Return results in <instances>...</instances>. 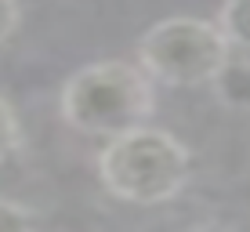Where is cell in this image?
Masks as SVG:
<instances>
[{"mask_svg": "<svg viewBox=\"0 0 250 232\" xmlns=\"http://www.w3.org/2000/svg\"><path fill=\"white\" fill-rule=\"evenodd\" d=\"M40 225V214L33 207H25L19 200H7L0 196V229H33Z\"/></svg>", "mask_w": 250, "mask_h": 232, "instance_id": "cell-7", "label": "cell"}, {"mask_svg": "<svg viewBox=\"0 0 250 232\" xmlns=\"http://www.w3.org/2000/svg\"><path fill=\"white\" fill-rule=\"evenodd\" d=\"M218 25L232 47L250 51V0H225L218 11Z\"/></svg>", "mask_w": 250, "mask_h": 232, "instance_id": "cell-5", "label": "cell"}, {"mask_svg": "<svg viewBox=\"0 0 250 232\" xmlns=\"http://www.w3.org/2000/svg\"><path fill=\"white\" fill-rule=\"evenodd\" d=\"M19 19H22L19 0H0V44L11 40V33L19 29Z\"/></svg>", "mask_w": 250, "mask_h": 232, "instance_id": "cell-8", "label": "cell"}, {"mask_svg": "<svg viewBox=\"0 0 250 232\" xmlns=\"http://www.w3.org/2000/svg\"><path fill=\"white\" fill-rule=\"evenodd\" d=\"M22 145H25V134H22L19 113H15V105L0 94V163H7L11 156H19Z\"/></svg>", "mask_w": 250, "mask_h": 232, "instance_id": "cell-6", "label": "cell"}, {"mask_svg": "<svg viewBox=\"0 0 250 232\" xmlns=\"http://www.w3.org/2000/svg\"><path fill=\"white\" fill-rule=\"evenodd\" d=\"M98 178L116 200L134 207H160L188 182V149L170 131L142 124L109 138L98 156Z\"/></svg>", "mask_w": 250, "mask_h": 232, "instance_id": "cell-2", "label": "cell"}, {"mask_svg": "<svg viewBox=\"0 0 250 232\" xmlns=\"http://www.w3.org/2000/svg\"><path fill=\"white\" fill-rule=\"evenodd\" d=\"M229 40L218 22L174 15L156 22L138 44V65L170 87H196L210 84L214 73L229 58Z\"/></svg>", "mask_w": 250, "mask_h": 232, "instance_id": "cell-3", "label": "cell"}, {"mask_svg": "<svg viewBox=\"0 0 250 232\" xmlns=\"http://www.w3.org/2000/svg\"><path fill=\"white\" fill-rule=\"evenodd\" d=\"M214 94H218L221 105L229 109H250V58H225L218 73L210 80Z\"/></svg>", "mask_w": 250, "mask_h": 232, "instance_id": "cell-4", "label": "cell"}, {"mask_svg": "<svg viewBox=\"0 0 250 232\" xmlns=\"http://www.w3.org/2000/svg\"><path fill=\"white\" fill-rule=\"evenodd\" d=\"M156 109L152 76L134 62H94L73 73L62 87V116L91 138H116L149 124Z\"/></svg>", "mask_w": 250, "mask_h": 232, "instance_id": "cell-1", "label": "cell"}]
</instances>
